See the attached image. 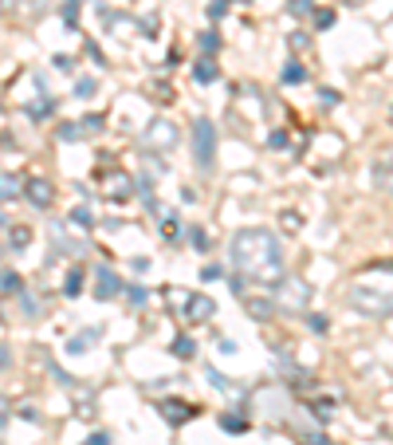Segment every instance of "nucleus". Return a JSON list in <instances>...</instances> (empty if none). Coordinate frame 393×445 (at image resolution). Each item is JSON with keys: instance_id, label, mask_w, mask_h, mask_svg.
I'll return each mask as SVG.
<instances>
[{"instance_id": "nucleus-1", "label": "nucleus", "mask_w": 393, "mask_h": 445, "mask_svg": "<svg viewBox=\"0 0 393 445\" xmlns=\"http://www.w3.org/2000/svg\"><path fill=\"white\" fill-rule=\"evenodd\" d=\"M232 264L244 280L255 284H279L284 272V245L267 228H240L232 237Z\"/></svg>"}, {"instance_id": "nucleus-2", "label": "nucleus", "mask_w": 393, "mask_h": 445, "mask_svg": "<svg viewBox=\"0 0 393 445\" xmlns=\"http://www.w3.org/2000/svg\"><path fill=\"white\" fill-rule=\"evenodd\" d=\"M346 304L370 319H389L393 316V280L389 284H370V280H354L346 288Z\"/></svg>"}, {"instance_id": "nucleus-3", "label": "nucleus", "mask_w": 393, "mask_h": 445, "mask_svg": "<svg viewBox=\"0 0 393 445\" xmlns=\"http://www.w3.org/2000/svg\"><path fill=\"white\" fill-rule=\"evenodd\" d=\"M307 299H311V288H307V280L284 276L279 284H275V304L284 307V311H303Z\"/></svg>"}, {"instance_id": "nucleus-4", "label": "nucleus", "mask_w": 393, "mask_h": 445, "mask_svg": "<svg viewBox=\"0 0 393 445\" xmlns=\"http://www.w3.org/2000/svg\"><path fill=\"white\" fill-rule=\"evenodd\" d=\"M213 150H216V130H213L208 119H201L193 127V154H196V166L201 169L213 166Z\"/></svg>"}, {"instance_id": "nucleus-5", "label": "nucleus", "mask_w": 393, "mask_h": 445, "mask_svg": "<svg viewBox=\"0 0 393 445\" xmlns=\"http://www.w3.org/2000/svg\"><path fill=\"white\" fill-rule=\"evenodd\" d=\"M98 186L107 193L110 201H126L134 193V178H130L126 169H107V174H98Z\"/></svg>"}, {"instance_id": "nucleus-6", "label": "nucleus", "mask_w": 393, "mask_h": 445, "mask_svg": "<svg viewBox=\"0 0 393 445\" xmlns=\"http://www.w3.org/2000/svg\"><path fill=\"white\" fill-rule=\"evenodd\" d=\"M142 138H146V146H149V150H173L177 142H181V134H177L173 122L157 119V122H149V130L142 134Z\"/></svg>"}, {"instance_id": "nucleus-7", "label": "nucleus", "mask_w": 393, "mask_h": 445, "mask_svg": "<svg viewBox=\"0 0 393 445\" xmlns=\"http://www.w3.org/2000/svg\"><path fill=\"white\" fill-rule=\"evenodd\" d=\"M24 198L32 201V209H51L55 205V189L48 178H28L24 181Z\"/></svg>"}, {"instance_id": "nucleus-8", "label": "nucleus", "mask_w": 393, "mask_h": 445, "mask_svg": "<svg viewBox=\"0 0 393 445\" xmlns=\"http://www.w3.org/2000/svg\"><path fill=\"white\" fill-rule=\"evenodd\" d=\"M157 414L166 418L169 425H185L189 418L196 414V406H189L185 398H161V402H157Z\"/></svg>"}, {"instance_id": "nucleus-9", "label": "nucleus", "mask_w": 393, "mask_h": 445, "mask_svg": "<svg viewBox=\"0 0 393 445\" xmlns=\"http://www.w3.org/2000/svg\"><path fill=\"white\" fill-rule=\"evenodd\" d=\"M213 311H216V304H213V296H205V292H193V296L185 299V319L189 323H208Z\"/></svg>"}, {"instance_id": "nucleus-10", "label": "nucleus", "mask_w": 393, "mask_h": 445, "mask_svg": "<svg viewBox=\"0 0 393 445\" xmlns=\"http://www.w3.org/2000/svg\"><path fill=\"white\" fill-rule=\"evenodd\" d=\"M118 292H122L118 272H110V268H95V296L98 299H114Z\"/></svg>"}, {"instance_id": "nucleus-11", "label": "nucleus", "mask_w": 393, "mask_h": 445, "mask_svg": "<svg viewBox=\"0 0 393 445\" xmlns=\"http://www.w3.org/2000/svg\"><path fill=\"white\" fill-rule=\"evenodd\" d=\"M275 307H279L275 299H264V296H244V311H248L252 319H272V316H275Z\"/></svg>"}, {"instance_id": "nucleus-12", "label": "nucleus", "mask_w": 393, "mask_h": 445, "mask_svg": "<svg viewBox=\"0 0 393 445\" xmlns=\"http://www.w3.org/2000/svg\"><path fill=\"white\" fill-rule=\"evenodd\" d=\"M24 193V181L16 174H0V201H16Z\"/></svg>"}, {"instance_id": "nucleus-13", "label": "nucleus", "mask_w": 393, "mask_h": 445, "mask_svg": "<svg viewBox=\"0 0 393 445\" xmlns=\"http://www.w3.org/2000/svg\"><path fill=\"white\" fill-rule=\"evenodd\" d=\"M169 355H173V359H193L196 355V343L189 335H177L173 343H169Z\"/></svg>"}, {"instance_id": "nucleus-14", "label": "nucleus", "mask_w": 393, "mask_h": 445, "mask_svg": "<svg viewBox=\"0 0 393 445\" xmlns=\"http://www.w3.org/2000/svg\"><path fill=\"white\" fill-rule=\"evenodd\" d=\"M98 335H102L98 327H87L83 335H75V339H71V343H67V351H71V355H83V351H87V343H95Z\"/></svg>"}, {"instance_id": "nucleus-15", "label": "nucleus", "mask_w": 393, "mask_h": 445, "mask_svg": "<svg viewBox=\"0 0 393 445\" xmlns=\"http://www.w3.org/2000/svg\"><path fill=\"white\" fill-rule=\"evenodd\" d=\"M83 280H87V272H83V268H71V272H67V284H63V296L75 299L79 292H83Z\"/></svg>"}, {"instance_id": "nucleus-16", "label": "nucleus", "mask_w": 393, "mask_h": 445, "mask_svg": "<svg viewBox=\"0 0 393 445\" xmlns=\"http://www.w3.org/2000/svg\"><path fill=\"white\" fill-rule=\"evenodd\" d=\"M20 292H24V280L16 272H4L0 276V296H20Z\"/></svg>"}, {"instance_id": "nucleus-17", "label": "nucleus", "mask_w": 393, "mask_h": 445, "mask_svg": "<svg viewBox=\"0 0 393 445\" xmlns=\"http://www.w3.org/2000/svg\"><path fill=\"white\" fill-rule=\"evenodd\" d=\"M8 240H12V248H28L32 245V228L28 225H12L8 228Z\"/></svg>"}, {"instance_id": "nucleus-18", "label": "nucleus", "mask_w": 393, "mask_h": 445, "mask_svg": "<svg viewBox=\"0 0 393 445\" xmlns=\"http://www.w3.org/2000/svg\"><path fill=\"white\" fill-rule=\"evenodd\" d=\"M55 134H59V142H79L83 138V122H63Z\"/></svg>"}, {"instance_id": "nucleus-19", "label": "nucleus", "mask_w": 393, "mask_h": 445, "mask_svg": "<svg viewBox=\"0 0 393 445\" xmlns=\"http://www.w3.org/2000/svg\"><path fill=\"white\" fill-rule=\"evenodd\" d=\"M220 430H225V434H244V430H248V418L225 414V418H220Z\"/></svg>"}, {"instance_id": "nucleus-20", "label": "nucleus", "mask_w": 393, "mask_h": 445, "mask_svg": "<svg viewBox=\"0 0 393 445\" xmlns=\"http://www.w3.org/2000/svg\"><path fill=\"white\" fill-rule=\"evenodd\" d=\"M193 75H196V79H201V83H213L216 75H220V71H216V63H213V60H208V56H205V60L196 63V71H193Z\"/></svg>"}, {"instance_id": "nucleus-21", "label": "nucleus", "mask_w": 393, "mask_h": 445, "mask_svg": "<svg viewBox=\"0 0 393 445\" xmlns=\"http://www.w3.org/2000/svg\"><path fill=\"white\" fill-rule=\"evenodd\" d=\"M196 44H201V51H205V56H213V51L220 48V36H216V32H201V40H196Z\"/></svg>"}, {"instance_id": "nucleus-22", "label": "nucleus", "mask_w": 393, "mask_h": 445, "mask_svg": "<svg viewBox=\"0 0 393 445\" xmlns=\"http://www.w3.org/2000/svg\"><path fill=\"white\" fill-rule=\"evenodd\" d=\"M303 79H307L303 63H287V67H284V83H303Z\"/></svg>"}, {"instance_id": "nucleus-23", "label": "nucleus", "mask_w": 393, "mask_h": 445, "mask_svg": "<svg viewBox=\"0 0 393 445\" xmlns=\"http://www.w3.org/2000/svg\"><path fill=\"white\" fill-rule=\"evenodd\" d=\"M228 4H232V0H213V4H208V20H225Z\"/></svg>"}, {"instance_id": "nucleus-24", "label": "nucleus", "mask_w": 393, "mask_h": 445, "mask_svg": "<svg viewBox=\"0 0 393 445\" xmlns=\"http://www.w3.org/2000/svg\"><path fill=\"white\" fill-rule=\"evenodd\" d=\"M307 327H311L314 335H323V331H326V327H331V323H326V316H319V311H311V316H307Z\"/></svg>"}, {"instance_id": "nucleus-25", "label": "nucleus", "mask_w": 393, "mask_h": 445, "mask_svg": "<svg viewBox=\"0 0 393 445\" xmlns=\"http://www.w3.org/2000/svg\"><path fill=\"white\" fill-rule=\"evenodd\" d=\"M63 20L79 24V0H63Z\"/></svg>"}, {"instance_id": "nucleus-26", "label": "nucleus", "mask_w": 393, "mask_h": 445, "mask_svg": "<svg viewBox=\"0 0 393 445\" xmlns=\"http://www.w3.org/2000/svg\"><path fill=\"white\" fill-rule=\"evenodd\" d=\"M102 130V115H87L83 119V134H98Z\"/></svg>"}, {"instance_id": "nucleus-27", "label": "nucleus", "mask_w": 393, "mask_h": 445, "mask_svg": "<svg viewBox=\"0 0 393 445\" xmlns=\"http://www.w3.org/2000/svg\"><path fill=\"white\" fill-rule=\"evenodd\" d=\"M314 8V0H291V16H307Z\"/></svg>"}, {"instance_id": "nucleus-28", "label": "nucleus", "mask_w": 393, "mask_h": 445, "mask_svg": "<svg viewBox=\"0 0 393 445\" xmlns=\"http://www.w3.org/2000/svg\"><path fill=\"white\" fill-rule=\"evenodd\" d=\"M75 95H79V99H91V95H95V79H79Z\"/></svg>"}, {"instance_id": "nucleus-29", "label": "nucleus", "mask_w": 393, "mask_h": 445, "mask_svg": "<svg viewBox=\"0 0 393 445\" xmlns=\"http://www.w3.org/2000/svg\"><path fill=\"white\" fill-rule=\"evenodd\" d=\"M71 221H75V225H83V228H87V225H91V209H83V205H79L75 213H71Z\"/></svg>"}, {"instance_id": "nucleus-30", "label": "nucleus", "mask_w": 393, "mask_h": 445, "mask_svg": "<svg viewBox=\"0 0 393 445\" xmlns=\"http://www.w3.org/2000/svg\"><path fill=\"white\" fill-rule=\"evenodd\" d=\"M208 382H213L216 390H228V386H232V378H225V375H216V370H208Z\"/></svg>"}, {"instance_id": "nucleus-31", "label": "nucleus", "mask_w": 393, "mask_h": 445, "mask_svg": "<svg viewBox=\"0 0 393 445\" xmlns=\"http://www.w3.org/2000/svg\"><path fill=\"white\" fill-rule=\"evenodd\" d=\"M334 24V12H319V16H314V28H331Z\"/></svg>"}, {"instance_id": "nucleus-32", "label": "nucleus", "mask_w": 393, "mask_h": 445, "mask_svg": "<svg viewBox=\"0 0 393 445\" xmlns=\"http://www.w3.org/2000/svg\"><path fill=\"white\" fill-rule=\"evenodd\" d=\"M201 276H205V280H220V276H225V268H220V264H208Z\"/></svg>"}, {"instance_id": "nucleus-33", "label": "nucleus", "mask_w": 393, "mask_h": 445, "mask_svg": "<svg viewBox=\"0 0 393 445\" xmlns=\"http://www.w3.org/2000/svg\"><path fill=\"white\" fill-rule=\"evenodd\" d=\"M291 48H295V51L307 48V32H291Z\"/></svg>"}, {"instance_id": "nucleus-34", "label": "nucleus", "mask_w": 393, "mask_h": 445, "mask_svg": "<svg viewBox=\"0 0 393 445\" xmlns=\"http://www.w3.org/2000/svg\"><path fill=\"white\" fill-rule=\"evenodd\" d=\"M8 366H12V351L0 343V370H8Z\"/></svg>"}, {"instance_id": "nucleus-35", "label": "nucleus", "mask_w": 393, "mask_h": 445, "mask_svg": "<svg viewBox=\"0 0 393 445\" xmlns=\"http://www.w3.org/2000/svg\"><path fill=\"white\" fill-rule=\"evenodd\" d=\"M8 410H12V406H8V398H0V434H4V422H8Z\"/></svg>"}, {"instance_id": "nucleus-36", "label": "nucleus", "mask_w": 393, "mask_h": 445, "mask_svg": "<svg viewBox=\"0 0 393 445\" xmlns=\"http://www.w3.org/2000/svg\"><path fill=\"white\" fill-rule=\"evenodd\" d=\"M20 418H24V422H36V418H39L36 406H24V410H20Z\"/></svg>"}, {"instance_id": "nucleus-37", "label": "nucleus", "mask_w": 393, "mask_h": 445, "mask_svg": "<svg viewBox=\"0 0 393 445\" xmlns=\"http://www.w3.org/2000/svg\"><path fill=\"white\" fill-rule=\"evenodd\" d=\"M87 445H110V437H107V434H91Z\"/></svg>"}, {"instance_id": "nucleus-38", "label": "nucleus", "mask_w": 393, "mask_h": 445, "mask_svg": "<svg viewBox=\"0 0 393 445\" xmlns=\"http://www.w3.org/2000/svg\"><path fill=\"white\" fill-rule=\"evenodd\" d=\"M284 225L287 228H299V213H284Z\"/></svg>"}, {"instance_id": "nucleus-39", "label": "nucleus", "mask_w": 393, "mask_h": 445, "mask_svg": "<svg viewBox=\"0 0 393 445\" xmlns=\"http://www.w3.org/2000/svg\"><path fill=\"white\" fill-rule=\"evenodd\" d=\"M142 32H157V16H146V20H142Z\"/></svg>"}, {"instance_id": "nucleus-40", "label": "nucleus", "mask_w": 393, "mask_h": 445, "mask_svg": "<svg viewBox=\"0 0 393 445\" xmlns=\"http://www.w3.org/2000/svg\"><path fill=\"white\" fill-rule=\"evenodd\" d=\"M307 445H331V441H326V437H311Z\"/></svg>"}, {"instance_id": "nucleus-41", "label": "nucleus", "mask_w": 393, "mask_h": 445, "mask_svg": "<svg viewBox=\"0 0 393 445\" xmlns=\"http://www.w3.org/2000/svg\"><path fill=\"white\" fill-rule=\"evenodd\" d=\"M385 169H393V146H389V154H385Z\"/></svg>"}, {"instance_id": "nucleus-42", "label": "nucleus", "mask_w": 393, "mask_h": 445, "mask_svg": "<svg viewBox=\"0 0 393 445\" xmlns=\"http://www.w3.org/2000/svg\"><path fill=\"white\" fill-rule=\"evenodd\" d=\"M236 4H252V0H236Z\"/></svg>"}, {"instance_id": "nucleus-43", "label": "nucleus", "mask_w": 393, "mask_h": 445, "mask_svg": "<svg viewBox=\"0 0 393 445\" xmlns=\"http://www.w3.org/2000/svg\"><path fill=\"white\" fill-rule=\"evenodd\" d=\"M389 119H393V107H389Z\"/></svg>"}, {"instance_id": "nucleus-44", "label": "nucleus", "mask_w": 393, "mask_h": 445, "mask_svg": "<svg viewBox=\"0 0 393 445\" xmlns=\"http://www.w3.org/2000/svg\"><path fill=\"white\" fill-rule=\"evenodd\" d=\"M0 8H4V0H0Z\"/></svg>"}]
</instances>
